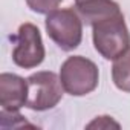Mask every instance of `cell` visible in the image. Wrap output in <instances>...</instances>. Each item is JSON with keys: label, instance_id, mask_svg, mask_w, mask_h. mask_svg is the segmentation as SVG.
Masks as SVG:
<instances>
[{"label": "cell", "instance_id": "cell-1", "mask_svg": "<svg viewBox=\"0 0 130 130\" xmlns=\"http://www.w3.org/2000/svg\"><path fill=\"white\" fill-rule=\"evenodd\" d=\"M92 38L96 52L106 60H115L124 54L130 47V32L122 12L93 23Z\"/></svg>", "mask_w": 130, "mask_h": 130}, {"label": "cell", "instance_id": "cell-2", "mask_svg": "<svg viewBox=\"0 0 130 130\" xmlns=\"http://www.w3.org/2000/svg\"><path fill=\"white\" fill-rule=\"evenodd\" d=\"M60 80L66 93L72 96H84L98 87L100 71L92 60L74 55L66 58L61 64Z\"/></svg>", "mask_w": 130, "mask_h": 130}, {"label": "cell", "instance_id": "cell-3", "mask_svg": "<svg viewBox=\"0 0 130 130\" xmlns=\"http://www.w3.org/2000/svg\"><path fill=\"white\" fill-rule=\"evenodd\" d=\"M46 32L63 51H74L83 40V19L74 8L55 9L46 15Z\"/></svg>", "mask_w": 130, "mask_h": 130}, {"label": "cell", "instance_id": "cell-4", "mask_svg": "<svg viewBox=\"0 0 130 130\" xmlns=\"http://www.w3.org/2000/svg\"><path fill=\"white\" fill-rule=\"evenodd\" d=\"M28 101L26 107L35 112L54 109L63 98L64 87L60 75L51 71H40L28 78Z\"/></svg>", "mask_w": 130, "mask_h": 130}, {"label": "cell", "instance_id": "cell-5", "mask_svg": "<svg viewBox=\"0 0 130 130\" xmlns=\"http://www.w3.org/2000/svg\"><path fill=\"white\" fill-rule=\"evenodd\" d=\"M14 43L12 61L22 69H34L43 63L46 49L41 40L40 29L32 23L20 25L17 34L11 37Z\"/></svg>", "mask_w": 130, "mask_h": 130}, {"label": "cell", "instance_id": "cell-6", "mask_svg": "<svg viewBox=\"0 0 130 130\" xmlns=\"http://www.w3.org/2000/svg\"><path fill=\"white\" fill-rule=\"evenodd\" d=\"M28 101V80L17 74L0 75V106L2 110L19 112Z\"/></svg>", "mask_w": 130, "mask_h": 130}, {"label": "cell", "instance_id": "cell-7", "mask_svg": "<svg viewBox=\"0 0 130 130\" xmlns=\"http://www.w3.org/2000/svg\"><path fill=\"white\" fill-rule=\"evenodd\" d=\"M75 9L86 25H93L106 17L121 12V8L113 0H86L75 3Z\"/></svg>", "mask_w": 130, "mask_h": 130}, {"label": "cell", "instance_id": "cell-8", "mask_svg": "<svg viewBox=\"0 0 130 130\" xmlns=\"http://www.w3.org/2000/svg\"><path fill=\"white\" fill-rule=\"evenodd\" d=\"M112 80L116 89L130 93V47L113 60Z\"/></svg>", "mask_w": 130, "mask_h": 130}, {"label": "cell", "instance_id": "cell-9", "mask_svg": "<svg viewBox=\"0 0 130 130\" xmlns=\"http://www.w3.org/2000/svg\"><path fill=\"white\" fill-rule=\"evenodd\" d=\"M63 0H26V5L31 11L37 14H49L55 11Z\"/></svg>", "mask_w": 130, "mask_h": 130}, {"label": "cell", "instance_id": "cell-10", "mask_svg": "<svg viewBox=\"0 0 130 130\" xmlns=\"http://www.w3.org/2000/svg\"><path fill=\"white\" fill-rule=\"evenodd\" d=\"M93 127H98V128L116 127V128H119V124H118L116 121H113V119H112V116L104 115V116H96L92 122H89V124H87V128H93Z\"/></svg>", "mask_w": 130, "mask_h": 130}, {"label": "cell", "instance_id": "cell-11", "mask_svg": "<svg viewBox=\"0 0 130 130\" xmlns=\"http://www.w3.org/2000/svg\"><path fill=\"white\" fill-rule=\"evenodd\" d=\"M81 2H86V0H75V3H81Z\"/></svg>", "mask_w": 130, "mask_h": 130}]
</instances>
